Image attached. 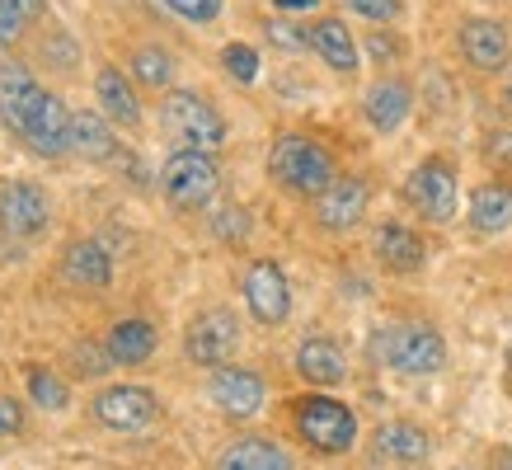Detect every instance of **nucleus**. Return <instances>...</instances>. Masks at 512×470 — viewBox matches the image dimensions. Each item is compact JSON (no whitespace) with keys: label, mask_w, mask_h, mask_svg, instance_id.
<instances>
[{"label":"nucleus","mask_w":512,"mask_h":470,"mask_svg":"<svg viewBox=\"0 0 512 470\" xmlns=\"http://www.w3.org/2000/svg\"><path fill=\"white\" fill-rule=\"evenodd\" d=\"M268 174H273L287 193H301V198H320V193L339 179V174H334V156H329L315 137H301V132H287V137L273 141Z\"/></svg>","instance_id":"f257e3e1"},{"label":"nucleus","mask_w":512,"mask_h":470,"mask_svg":"<svg viewBox=\"0 0 512 470\" xmlns=\"http://www.w3.org/2000/svg\"><path fill=\"white\" fill-rule=\"evenodd\" d=\"M372 353L404 376H433L447 367V344L433 325H386L372 339Z\"/></svg>","instance_id":"f03ea898"},{"label":"nucleus","mask_w":512,"mask_h":470,"mask_svg":"<svg viewBox=\"0 0 512 470\" xmlns=\"http://www.w3.org/2000/svg\"><path fill=\"white\" fill-rule=\"evenodd\" d=\"M160 123H165V132L179 141V151H202V156H212L221 141H226V118L193 90H174L170 99H165V109H160Z\"/></svg>","instance_id":"7ed1b4c3"},{"label":"nucleus","mask_w":512,"mask_h":470,"mask_svg":"<svg viewBox=\"0 0 512 470\" xmlns=\"http://www.w3.org/2000/svg\"><path fill=\"white\" fill-rule=\"evenodd\" d=\"M296 433L311 442L315 452L339 456L357 442V414L343 405V400L306 395V400H296Z\"/></svg>","instance_id":"20e7f679"},{"label":"nucleus","mask_w":512,"mask_h":470,"mask_svg":"<svg viewBox=\"0 0 512 470\" xmlns=\"http://www.w3.org/2000/svg\"><path fill=\"white\" fill-rule=\"evenodd\" d=\"M221 184V170L212 156H202V151H174L165 160V170H160V188H165V198H170L179 212H198V207L212 203V193Z\"/></svg>","instance_id":"39448f33"},{"label":"nucleus","mask_w":512,"mask_h":470,"mask_svg":"<svg viewBox=\"0 0 512 470\" xmlns=\"http://www.w3.org/2000/svg\"><path fill=\"white\" fill-rule=\"evenodd\" d=\"M235 348H240V320H235L226 306L202 311L184 334V353L198 362V367H221V362H231Z\"/></svg>","instance_id":"423d86ee"},{"label":"nucleus","mask_w":512,"mask_h":470,"mask_svg":"<svg viewBox=\"0 0 512 470\" xmlns=\"http://www.w3.org/2000/svg\"><path fill=\"white\" fill-rule=\"evenodd\" d=\"M15 132L29 141L38 156H62V151H71V113H66V104L57 94H47V90H38V99L24 109Z\"/></svg>","instance_id":"0eeeda50"},{"label":"nucleus","mask_w":512,"mask_h":470,"mask_svg":"<svg viewBox=\"0 0 512 470\" xmlns=\"http://www.w3.org/2000/svg\"><path fill=\"white\" fill-rule=\"evenodd\" d=\"M409 203L419 207L428 221L447 226L456 217V170H451L447 160L428 156L419 170L409 174Z\"/></svg>","instance_id":"6e6552de"},{"label":"nucleus","mask_w":512,"mask_h":470,"mask_svg":"<svg viewBox=\"0 0 512 470\" xmlns=\"http://www.w3.org/2000/svg\"><path fill=\"white\" fill-rule=\"evenodd\" d=\"M160 400L146 386H109V391L94 395V419L104 428H118V433H137L146 423H156Z\"/></svg>","instance_id":"1a4fd4ad"},{"label":"nucleus","mask_w":512,"mask_h":470,"mask_svg":"<svg viewBox=\"0 0 512 470\" xmlns=\"http://www.w3.org/2000/svg\"><path fill=\"white\" fill-rule=\"evenodd\" d=\"M245 301H249V315L259 325H282L287 311H292V292H287V278L273 259H259V264L245 273Z\"/></svg>","instance_id":"9d476101"},{"label":"nucleus","mask_w":512,"mask_h":470,"mask_svg":"<svg viewBox=\"0 0 512 470\" xmlns=\"http://www.w3.org/2000/svg\"><path fill=\"white\" fill-rule=\"evenodd\" d=\"M362 217H367V184L353 179V174H339V179L315 198V221H320L325 231H353Z\"/></svg>","instance_id":"9b49d317"},{"label":"nucleus","mask_w":512,"mask_h":470,"mask_svg":"<svg viewBox=\"0 0 512 470\" xmlns=\"http://www.w3.org/2000/svg\"><path fill=\"white\" fill-rule=\"evenodd\" d=\"M0 226L10 235H38L47 226V198L43 188L29 184V179H15V184L0 188Z\"/></svg>","instance_id":"f8f14e48"},{"label":"nucleus","mask_w":512,"mask_h":470,"mask_svg":"<svg viewBox=\"0 0 512 470\" xmlns=\"http://www.w3.org/2000/svg\"><path fill=\"white\" fill-rule=\"evenodd\" d=\"M212 400L221 405V414L231 419H254L264 409V381L245 367H217L212 376Z\"/></svg>","instance_id":"ddd939ff"},{"label":"nucleus","mask_w":512,"mask_h":470,"mask_svg":"<svg viewBox=\"0 0 512 470\" xmlns=\"http://www.w3.org/2000/svg\"><path fill=\"white\" fill-rule=\"evenodd\" d=\"M461 52L475 71H503L512 57V43H508V29L498 19H466L461 24Z\"/></svg>","instance_id":"4468645a"},{"label":"nucleus","mask_w":512,"mask_h":470,"mask_svg":"<svg viewBox=\"0 0 512 470\" xmlns=\"http://www.w3.org/2000/svg\"><path fill=\"white\" fill-rule=\"evenodd\" d=\"M409 109H414V90L404 85V80H376L372 90H367V99H362V113H367V123L376 127V132H395V127L409 118Z\"/></svg>","instance_id":"2eb2a0df"},{"label":"nucleus","mask_w":512,"mask_h":470,"mask_svg":"<svg viewBox=\"0 0 512 470\" xmlns=\"http://www.w3.org/2000/svg\"><path fill=\"white\" fill-rule=\"evenodd\" d=\"M296 372L306 376L311 386H339L343 376H348V358L329 339H306V344L296 348Z\"/></svg>","instance_id":"dca6fc26"},{"label":"nucleus","mask_w":512,"mask_h":470,"mask_svg":"<svg viewBox=\"0 0 512 470\" xmlns=\"http://www.w3.org/2000/svg\"><path fill=\"white\" fill-rule=\"evenodd\" d=\"M217 470H296V466L273 438H235L221 452Z\"/></svg>","instance_id":"f3484780"},{"label":"nucleus","mask_w":512,"mask_h":470,"mask_svg":"<svg viewBox=\"0 0 512 470\" xmlns=\"http://www.w3.org/2000/svg\"><path fill=\"white\" fill-rule=\"evenodd\" d=\"M66 282H76V287H109L113 282V254L104 245H94V240H80L66 250V264H62Z\"/></svg>","instance_id":"a211bd4d"},{"label":"nucleus","mask_w":512,"mask_h":470,"mask_svg":"<svg viewBox=\"0 0 512 470\" xmlns=\"http://www.w3.org/2000/svg\"><path fill=\"white\" fill-rule=\"evenodd\" d=\"M160 334L151 320H118V325L109 329V358L123 362V367H137V362H146L151 353H156Z\"/></svg>","instance_id":"6ab92c4d"},{"label":"nucleus","mask_w":512,"mask_h":470,"mask_svg":"<svg viewBox=\"0 0 512 470\" xmlns=\"http://www.w3.org/2000/svg\"><path fill=\"white\" fill-rule=\"evenodd\" d=\"M94 94H99V104H104V113H109L113 123H123V127L141 123L137 94H132V85H127V76L118 66H104V71L94 76Z\"/></svg>","instance_id":"aec40b11"},{"label":"nucleus","mask_w":512,"mask_h":470,"mask_svg":"<svg viewBox=\"0 0 512 470\" xmlns=\"http://www.w3.org/2000/svg\"><path fill=\"white\" fill-rule=\"evenodd\" d=\"M38 80H33V71L24 62H5L0 66V118L10 127H19V118H24V109H29L33 99H38Z\"/></svg>","instance_id":"412c9836"},{"label":"nucleus","mask_w":512,"mask_h":470,"mask_svg":"<svg viewBox=\"0 0 512 470\" xmlns=\"http://www.w3.org/2000/svg\"><path fill=\"white\" fill-rule=\"evenodd\" d=\"M470 226L480 235H498L512 226V188L508 184H484L470 198Z\"/></svg>","instance_id":"4be33fe9"},{"label":"nucleus","mask_w":512,"mask_h":470,"mask_svg":"<svg viewBox=\"0 0 512 470\" xmlns=\"http://www.w3.org/2000/svg\"><path fill=\"white\" fill-rule=\"evenodd\" d=\"M311 47L325 57V66H334V71H357V43L353 33L343 29V19H315L311 24Z\"/></svg>","instance_id":"5701e85b"},{"label":"nucleus","mask_w":512,"mask_h":470,"mask_svg":"<svg viewBox=\"0 0 512 470\" xmlns=\"http://www.w3.org/2000/svg\"><path fill=\"white\" fill-rule=\"evenodd\" d=\"M376 254H381V264L395 268V273H414V268L423 264V240L409 231V226L390 221V226L376 231Z\"/></svg>","instance_id":"b1692460"},{"label":"nucleus","mask_w":512,"mask_h":470,"mask_svg":"<svg viewBox=\"0 0 512 470\" xmlns=\"http://www.w3.org/2000/svg\"><path fill=\"white\" fill-rule=\"evenodd\" d=\"M71 151L85 160H113V151H118L113 127L99 113H71Z\"/></svg>","instance_id":"393cba45"},{"label":"nucleus","mask_w":512,"mask_h":470,"mask_svg":"<svg viewBox=\"0 0 512 470\" xmlns=\"http://www.w3.org/2000/svg\"><path fill=\"white\" fill-rule=\"evenodd\" d=\"M376 447H381V456H390V461H404V466H414V461H423L428 456V433H423L419 423H386L381 433H376Z\"/></svg>","instance_id":"a878e982"},{"label":"nucleus","mask_w":512,"mask_h":470,"mask_svg":"<svg viewBox=\"0 0 512 470\" xmlns=\"http://www.w3.org/2000/svg\"><path fill=\"white\" fill-rule=\"evenodd\" d=\"M132 76H137L141 85H151V90H165L170 76H174L170 52H160V47H141L137 57H132Z\"/></svg>","instance_id":"bb28decb"},{"label":"nucleus","mask_w":512,"mask_h":470,"mask_svg":"<svg viewBox=\"0 0 512 470\" xmlns=\"http://www.w3.org/2000/svg\"><path fill=\"white\" fill-rule=\"evenodd\" d=\"M29 395L38 400L43 409H66L71 405V391H66V381L57 372H47V367H29Z\"/></svg>","instance_id":"cd10ccee"},{"label":"nucleus","mask_w":512,"mask_h":470,"mask_svg":"<svg viewBox=\"0 0 512 470\" xmlns=\"http://www.w3.org/2000/svg\"><path fill=\"white\" fill-rule=\"evenodd\" d=\"M221 62H226V71H231L240 85H249V80L259 76V52L249 43H231L226 52H221Z\"/></svg>","instance_id":"c85d7f7f"},{"label":"nucleus","mask_w":512,"mask_h":470,"mask_svg":"<svg viewBox=\"0 0 512 470\" xmlns=\"http://www.w3.org/2000/svg\"><path fill=\"white\" fill-rule=\"evenodd\" d=\"M165 5L188 24H212L221 15V0H165Z\"/></svg>","instance_id":"c756f323"},{"label":"nucleus","mask_w":512,"mask_h":470,"mask_svg":"<svg viewBox=\"0 0 512 470\" xmlns=\"http://www.w3.org/2000/svg\"><path fill=\"white\" fill-rule=\"evenodd\" d=\"M212 231H217L221 240H245V231H249L245 207H221L217 217H212Z\"/></svg>","instance_id":"7c9ffc66"},{"label":"nucleus","mask_w":512,"mask_h":470,"mask_svg":"<svg viewBox=\"0 0 512 470\" xmlns=\"http://www.w3.org/2000/svg\"><path fill=\"white\" fill-rule=\"evenodd\" d=\"M343 5L362 19H376V24H390V19L400 15V0H343Z\"/></svg>","instance_id":"2f4dec72"},{"label":"nucleus","mask_w":512,"mask_h":470,"mask_svg":"<svg viewBox=\"0 0 512 470\" xmlns=\"http://www.w3.org/2000/svg\"><path fill=\"white\" fill-rule=\"evenodd\" d=\"M268 43H273V47H287V52H301V47H311V33H296V24H282V19H273V24H268Z\"/></svg>","instance_id":"473e14b6"},{"label":"nucleus","mask_w":512,"mask_h":470,"mask_svg":"<svg viewBox=\"0 0 512 470\" xmlns=\"http://www.w3.org/2000/svg\"><path fill=\"white\" fill-rule=\"evenodd\" d=\"M19 428H24V409H19V400L0 395V438H15Z\"/></svg>","instance_id":"72a5a7b5"},{"label":"nucleus","mask_w":512,"mask_h":470,"mask_svg":"<svg viewBox=\"0 0 512 470\" xmlns=\"http://www.w3.org/2000/svg\"><path fill=\"white\" fill-rule=\"evenodd\" d=\"M19 33H24V15H19L10 0H0V43H15Z\"/></svg>","instance_id":"f704fd0d"},{"label":"nucleus","mask_w":512,"mask_h":470,"mask_svg":"<svg viewBox=\"0 0 512 470\" xmlns=\"http://www.w3.org/2000/svg\"><path fill=\"white\" fill-rule=\"evenodd\" d=\"M489 160L512 165V132H494V137H489Z\"/></svg>","instance_id":"c9c22d12"},{"label":"nucleus","mask_w":512,"mask_h":470,"mask_svg":"<svg viewBox=\"0 0 512 470\" xmlns=\"http://www.w3.org/2000/svg\"><path fill=\"white\" fill-rule=\"evenodd\" d=\"M10 5H15V10H19L24 19H38V15L47 10V0H10Z\"/></svg>","instance_id":"e433bc0d"},{"label":"nucleus","mask_w":512,"mask_h":470,"mask_svg":"<svg viewBox=\"0 0 512 470\" xmlns=\"http://www.w3.org/2000/svg\"><path fill=\"white\" fill-rule=\"evenodd\" d=\"M372 52H376V57H395V43H390V38H381V33H372Z\"/></svg>","instance_id":"4c0bfd02"},{"label":"nucleus","mask_w":512,"mask_h":470,"mask_svg":"<svg viewBox=\"0 0 512 470\" xmlns=\"http://www.w3.org/2000/svg\"><path fill=\"white\" fill-rule=\"evenodd\" d=\"M273 5H278V10H315L320 0H273Z\"/></svg>","instance_id":"58836bf2"},{"label":"nucleus","mask_w":512,"mask_h":470,"mask_svg":"<svg viewBox=\"0 0 512 470\" xmlns=\"http://www.w3.org/2000/svg\"><path fill=\"white\" fill-rule=\"evenodd\" d=\"M498 470H512V452H503V456H498Z\"/></svg>","instance_id":"ea45409f"},{"label":"nucleus","mask_w":512,"mask_h":470,"mask_svg":"<svg viewBox=\"0 0 512 470\" xmlns=\"http://www.w3.org/2000/svg\"><path fill=\"white\" fill-rule=\"evenodd\" d=\"M508 104H512V80H508Z\"/></svg>","instance_id":"a19ab883"},{"label":"nucleus","mask_w":512,"mask_h":470,"mask_svg":"<svg viewBox=\"0 0 512 470\" xmlns=\"http://www.w3.org/2000/svg\"><path fill=\"white\" fill-rule=\"evenodd\" d=\"M508 362H512V344H508Z\"/></svg>","instance_id":"79ce46f5"}]
</instances>
